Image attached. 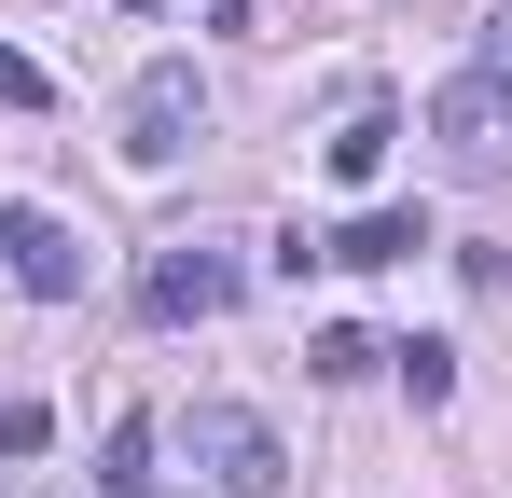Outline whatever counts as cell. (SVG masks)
Masks as SVG:
<instances>
[{
	"instance_id": "obj_1",
	"label": "cell",
	"mask_w": 512,
	"mask_h": 498,
	"mask_svg": "<svg viewBox=\"0 0 512 498\" xmlns=\"http://www.w3.org/2000/svg\"><path fill=\"white\" fill-rule=\"evenodd\" d=\"M194 139H208V83H194V56H153V70L125 83V139L111 153L125 166H180Z\"/></svg>"
},
{
	"instance_id": "obj_2",
	"label": "cell",
	"mask_w": 512,
	"mask_h": 498,
	"mask_svg": "<svg viewBox=\"0 0 512 498\" xmlns=\"http://www.w3.org/2000/svg\"><path fill=\"white\" fill-rule=\"evenodd\" d=\"M194 485L208 498H291V457H277V429L250 402H208L194 415Z\"/></svg>"
},
{
	"instance_id": "obj_3",
	"label": "cell",
	"mask_w": 512,
	"mask_h": 498,
	"mask_svg": "<svg viewBox=\"0 0 512 498\" xmlns=\"http://www.w3.org/2000/svg\"><path fill=\"white\" fill-rule=\"evenodd\" d=\"M236 305V249H208V236H167L153 263H139V319L180 332V319H222Z\"/></svg>"
},
{
	"instance_id": "obj_4",
	"label": "cell",
	"mask_w": 512,
	"mask_h": 498,
	"mask_svg": "<svg viewBox=\"0 0 512 498\" xmlns=\"http://www.w3.org/2000/svg\"><path fill=\"white\" fill-rule=\"evenodd\" d=\"M0 263H14L28 305H70V291H84V236H70L56 208H0Z\"/></svg>"
},
{
	"instance_id": "obj_5",
	"label": "cell",
	"mask_w": 512,
	"mask_h": 498,
	"mask_svg": "<svg viewBox=\"0 0 512 498\" xmlns=\"http://www.w3.org/2000/svg\"><path fill=\"white\" fill-rule=\"evenodd\" d=\"M429 139H443V153L457 166H512V83H443V97H429Z\"/></svg>"
},
{
	"instance_id": "obj_6",
	"label": "cell",
	"mask_w": 512,
	"mask_h": 498,
	"mask_svg": "<svg viewBox=\"0 0 512 498\" xmlns=\"http://www.w3.org/2000/svg\"><path fill=\"white\" fill-rule=\"evenodd\" d=\"M319 249H333V263H416V249H429V208H360V222L319 236Z\"/></svg>"
},
{
	"instance_id": "obj_7",
	"label": "cell",
	"mask_w": 512,
	"mask_h": 498,
	"mask_svg": "<svg viewBox=\"0 0 512 498\" xmlns=\"http://www.w3.org/2000/svg\"><path fill=\"white\" fill-rule=\"evenodd\" d=\"M97 498H153V415H111V443H97Z\"/></svg>"
},
{
	"instance_id": "obj_8",
	"label": "cell",
	"mask_w": 512,
	"mask_h": 498,
	"mask_svg": "<svg viewBox=\"0 0 512 498\" xmlns=\"http://www.w3.org/2000/svg\"><path fill=\"white\" fill-rule=\"evenodd\" d=\"M388 139H402V111H388V97H360V111L333 125V180H374V166H388Z\"/></svg>"
},
{
	"instance_id": "obj_9",
	"label": "cell",
	"mask_w": 512,
	"mask_h": 498,
	"mask_svg": "<svg viewBox=\"0 0 512 498\" xmlns=\"http://www.w3.org/2000/svg\"><path fill=\"white\" fill-rule=\"evenodd\" d=\"M374 360H388V346H374L360 319H319V332H305V374H333V388H346V374H374Z\"/></svg>"
},
{
	"instance_id": "obj_10",
	"label": "cell",
	"mask_w": 512,
	"mask_h": 498,
	"mask_svg": "<svg viewBox=\"0 0 512 498\" xmlns=\"http://www.w3.org/2000/svg\"><path fill=\"white\" fill-rule=\"evenodd\" d=\"M388 360H402V388H416V402H443V388H457V346H429V332H416V346H388Z\"/></svg>"
},
{
	"instance_id": "obj_11",
	"label": "cell",
	"mask_w": 512,
	"mask_h": 498,
	"mask_svg": "<svg viewBox=\"0 0 512 498\" xmlns=\"http://www.w3.org/2000/svg\"><path fill=\"white\" fill-rule=\"evenodd\" d=\"M0 111H56V83H42V56H14V42H0Z\"/></svg>"
},
{
	"instance_id": "obj_12",
	"label": "cell",
	"mask_w": 512,
	"mask_h": 498,
	"mask_svg": "<svg viewBox=\"0 0 512 498\" xmlns=\"http://www.w3.org/2000/svg\"><path fill=\"white\" fill-rule=\"evenodd\" d=\"M42 443H56V415H42V402H0V457H42Z\"/></svg>"
},
{
	"instance_id": "obj_13",
	"label": "cell",
	"mask_w": 512,
	"mask_h": 498,
	"mask_svg": "<svg viewBox=\"0 0 512 498\" xmlns=\"http://www.w3.org/2000/svg\"><path fill=\"white\" fill-rule=\"evenodd\" d=\"M485 83H512V14H485Z\"/></svg>"
},
{
	"instance_id": "obj_14",
	"label": "cell",
	"mask_w": 512,
	"mask_h": 498,
	"mask_svg": "<svg viewBox=\"0 0 512 498\" xmlns=\"http://www.w3.org/2000/svg\"><path fill=\"white\" fill-rule=\"evenodd\" d=\"M125 14H167V0H125Z\"/></svg>"
}]
</instances>
